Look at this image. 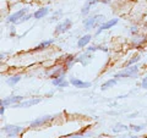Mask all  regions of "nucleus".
Listing matches in <instances>:
<instances>
[{
    "mask_svg": "<svg viewBox=\"0 0 147 138\" xmlns=\"http://www.w3.org/2000/svg\"><path fill=\"white\" fill-rule=\"evenodd\" d=\"M99 1H102L103 4H109V3H110V0H99Z\"/></svg>",
    "mask_w": 147,
    "mask_h": 138,
    "instance_id": "nucleus-26",
    "label": "nucleus"
},
{
    "mask_svg": "<svg viewBox=\"0 0 147 138\" xmlns=\"http://www.w3.org/2000/svg\"><path fill=\"white\" fill-rule=\"evenodd\" d=\"M4 110H5V107L1 105V109H0V114H1V115H4Z\"/></svg>",
    "mask_w": 147,
    "mask_h": 138,
    "instance_id": "nucleus-25",
    "label": "nucleus"
},
{
    "mask_svg": "<svg viewBox=\"0 0 147 138\" xmlns=\"http://www.w3.org/2000/svg\"><path fill=\"white\" fill-rule=\"evenodd\" d=\"M82 137H84V135H75V136L69 137V138H82Z\"/></svg>",
    "mask_w": 147,
    "mask_h": 138,
    "instance_id": "nucleus-24",
    "label": "nucleus"
},
{
    "mask_svg": "<svg viewBox=\"0 0 147 138\" xmlns=\"http://www.w3.org/2000/svg\"><path fill=\"white\" fill-rule=\"evenodd\" d=\"M118 22H119L118 18H114V20H110V21H108V22H105V23H102V25L99 26V29L97 31V34H99L102 31H105V29L112 28V27H113V26H115Z\"/></svg>",
    "mask_w": 147,
    "mask_h": 138,
    "instance_id": "nucleus-10",
    "label": "nucleus"
},
{
    "mask_svg": "<svg viewBox=\"0 0 147 138\" xmlns=\"http://www.w3.org/2000/svg\"><path fill=\"white\" fill-rule=\"evenodd\" d=\"M137 73H139V67L137 66H131V67H127L125 70H123L120 72H118L115 76V78H125V77H137Z\"/></svg>",
    "mask_w": 147,
    "mask_h": 138,
    "instance_id": "nucleus-1",
    "label": "nucleus"
},
{
    "mask_svg": "<svg viewBox=\"0 0 147 138\" xmlns=\"http://www.w3.org/2000/svg\"><path fill=\"white\" fill-rule=\"evenodd\" d=\"M141 86H142V88L147 89V77H145L144 80H142V83H141Z\"/></svg>",
    "mask_w": 147,
    "mask_h": 138,
    "instance_id": "nucleus-21",
    "label": "nucleus"
},
{
    "mask_svg": "<svg viewBox=\"0 0 147 138\" xmlns=\"http://www.w3.org/2000/svg\"><path fill=\"white\" fill-rule=\"evenodd\" d=\"M52 119H53L52 116H43V117L37 119V120H34V121L31 122V128H36V127L42 126V125H44V123H47L48 121H50Z\"/></svg>",
    "mask_w": 147,
    "mask_h": 138,
    "instance_id": "nucleus-9",
    "label": "nucleus"
},
{
    "mask_svg": "<svg viewBox=\"0 0 147 138\" xmlns=\"http://www.w3.org/2000/svg\"><path fill=\"white\" fill-rule=\"evenodd\" d=\"M31 17H33V15H26V16H24V17H22L20 21H18V23H21V22H24V21H27V20H30Z\"/></svg>",
    "mask_w": 147,
    "mask_h": 138,
    "instance_id": "nucleus-19",
    "label": "nucleus"
},
{
    "mask_svg": "<svg viewBox=\"0 0 147 138\" xmlns=\"http://www.w3.org/2000/svg\"><path fill=\"white\" fill-rule=\"evenodd\" d=\"M42 102V99L40 98H37V99H30V100H25V102H21V103H18V104H15V105H12L13 108H30L32 107V105H36V104H38Z\"/></svg>",
    "mask_w": 147,
    "mask_h": 138,
    "instance_id": "nucleus-6",
    "label": "nucleus"
},
{
    "mask_svg": "<svg viewBox=\"0 0 147 138\" xmlns=\"http://www.w3.org/2000/svg\"><path fill=\"white\" fill-rule=\"evenodd\" d=\"M120 138H127V137H120Z\"/></svg>",
    "mask_w": 147,
    "mask_h": 138,
    "instance_id": "nucleus-27",
    "label": "nucleus"
},
{
    "mask_svg": "<svg viewBox=\"0 0 147 138\" xmlns=\"http://www.w3.org/2000/svg\"><path fill=\"white\" fill-rule=\"evenodd\" d=\"M117 84V80H109V81H107L105 83H103L102 84V90H105V89H108V88H112L113 86H115Z\"/></svg>",
    "mask_w": 147,
    "mask_h": 138,
    "instance_id": "nucleus-15",
    "label": "nucleus"
},
{
    "mask_svg": "<svg viewBox=\"0 0 147 138\" xmlns=\"http://www.w3.org/2000/svg\"><path fill=\"white\" fill-rule=\"evenodd\" d=\"M125 130H127V127H126V126H124V125H120V123H119V125H117L115 127L113 128V131H114V132H119V131H125Z\"/></svg>",
    "mask_w": 147,
    "mask_h": 138,
    "instance_id": "nucleus-18",
    "label": "nucleus"
},
{
    "mask_svg": "<svg viewBox=\"0 0 147 138\" xmlns=\"http://www.w3.org/2000/svg\"><path fill=\"white\" fill-rule=\"evenodd\" d=\"M48 13H49V9H48V7H42V9L37 10V11L33 13V17L36 18V20H39V18L44 17L45 15H48Z\"/></svg>",
    "mask_w": 147,
    "mask_h": 138,
    "instance_id": "nucleus-11",
    "label": "nucleus"
},
{
    "mask_svg": "<svg viewBox=\"0 0 147 138\" xmlns=\"http://www.w3.org/2000/svg\"><path fill=\"white\" fill-rule=\"evenodd\" d=\"M3 131H5V133L7 135V137H16L18 133L22 132V127L20 126H10L7 125L3 128Z\"/></svg>",
    "mask_w": 147,
    "mask_h": 138,
    "instance_id": "nucleus-3",
    "label": "nucleus"
},
{
    "mask_svg": "<svg viewBox=\"0 0 147 138\" xmlns=\"http://www.w3.org/2000/svg\"><path fill=\"white\" fill-rule=\"evenodd\" d=\"M86 1H88V3L91 4V5H92V6H93V5H94V4H97V1H98V0H86Z\"/></svg>",
    "mask_w": 147,
    "mask_h": 138,
    "instance_id": "nucleus-23",
    "label": "nucleus"
},
{
    "mask_svg": "<svg viewBox=\"0 0 147 138\" xmlns=\"http://www.w3.org/2000/svg\"><path fill=\"white\" fill-rule=\"evenodd\" d=\"M91 38H92V37H91L90 34H86V36H84V37H81V38L79 39V42H77V47H79V48L86 47V45L91 42Z\"/></svg>",
    "mask_w": 147,
    "mask_h": 138,
    "instance_id": "nucleus-12",
    "label": "nucleus"
},
{
    "mask_svg": "<svg viewBox=\"0 0 147 138\" xmlns=\"http://www.w3.org/2000/svg\"><path fill=\"white\" fill-rule=\"evenodd\" d=\"M27 12V9H21V10L16 11L15 13H12V15H10L7 17V22H10V23H15V22H17L21 20L22 17H24V15Z\"/></svg>",
    "mask_w": 147,
    "mask_h": 138,
    "instance_id": "nucleus-4",
    "label": "nucleus"
},
{
    "mask_svg": "<svg viewBox=\"0 0 147 138\" xmlns=\"http://www.w3.org/2000/svg\"><path fill=\"white\" fill-rule=\"evenodd\" d=\"M91 7H92V5H91V4L88 3V1H86V4H85V6L84 7H82V15H84V16H86L87 15V13H88L90 12V10H91Z\"/></svg>",
    "mask_w": 147,
    "mask_h": 138,
    "instance_id": "nucleus-17",
    "label": "nucleus"
},
{
    "mask_svg": "<svg viewBox=\"0 0 147 138\" xmlns=\"http://www.w3.org/2000/svg\"><path fill=\"white\" fill-rule=\"evenodd\" d=\"M70 83L75 87V88H88L91 86L90 82H84V81L79 80V78H75V77L70 78Z\"/></svg>",
    "mask_w": 147,
    "mask_h": 138,
    "instance_id": "nucleus-8",
    "label": "nucleus"
},
{
    "mask_svg": "<svg viewBox=\"0 0 147 138\" xmlns=\"http://www.w3.org/2000/svg\"><path fill=\"white\" fill-rule=\"evenodd\" d=\"M22 96L20 95H16V96H11V98H7V99H4L1 100V105L4 107H9V105H15V104H18L22 102Z\"/></svg>",
    "mask_w": 147,
    "mask_h": 138,
    "instance_id": "nucleus-7",
    "label": "nucleus"
},
{
    "mask_svg": "<svg viewBox=\"0 0 147 138\" xmlns=\"http://www.w3.org/2000/svg\"><path fill=\"white\" fill-rule=\"evenodd\" d=\"M139 59H140V56H139V55H137V56H135L134 59H131V60H130V61H129V62H127V65H132V64H134V62H136V61H139Z\"/></svg>",
    "mask_w": 147,
    "mask_h": 138,
    "instance_id": "nucleus-20",
    "label": "nucleus"
},
{
    "mask_svg": "<svg viewBox=\"0 0 147 138\" xmlns=\"http://www.w3.org/2000/svg\"><path fill=\"white\" fill-rule=\"evenodd\" d=\"M103 20H104V16H102V15H97V16L90 17V18H87V20L84 21V26H85V28L87 31H90V29L93 28V27L97 26L99 21H103Z\"/></svg>",
    "mask_w": 147,
    "mask_h": 138,
    "instance_id": "nucleus-2",
    "label": "nucleus"
},
{
    "mask_svg": "<svg viewBox=\"0 0 147 138\" xmlns=\"http://www.w3.org/2000/svg\"><path fill=\"white\" fill-rule=\"evenodd\" d=\"M54 42V39H49V40H43V42H40L38 45H37V47L34 48V50H37V52H38V50H43V49H45V48H48L50 44H52Z\"/></svg>",
    "mask_w": 147,
    "mask_h": 138,
    "instance_id": "nucleus-14",
    "label": "nucleus"
},
{
    "mask_svg": "<svg viewBox=\"0 0 147 138\" xmlns=\"http://www.w3.org/2000/svg\"><path fill=\"white\" fill-rule=\"evenodd\" d=\"M52 82H53V84H54V86H59V87H66V86H67V82H65L64 75L59 76V77H55Z\"/></svg>",
    "mask_w": 147,
    "mask_h": 138,
    "instance_id": "nucleus-13",
    "label": "nucleus"
},
{
    "mask_svg": "<svg viewBox=\"0 0 147 138\" xmlns=\"http://www.w3.org/2000/svg\"><path fill=\"white\" fill-rule=\"evenodd\" d=\"M72 26V22L71 20H69V18H66V20H64L63 22H60L57 28H55V32L59 34V33H64V32H66L67 29H70V27Z\"/></svg>",
    "mask_w": 147,
    "mask_h": 138,
    "instance_id": "nucleus-5",
    "label": "nucleus"
},
{
    "mask_svg": "<svg viewBox=\"0 0 147 138\" xmlns=\"http://www.w3.org/2000/svg\"><path fill=\"white\" fill-rule=\"evenodd\" d=\"M142 126H131V130H134V131H136V132H139V131H141L142 130Z\"/></svg>",
    "mask_w": 147,
    "mask_h": 138,
    "instance_id": "nucleus-22",
    "label": "nucleus"
},
{
    "mask_svg": "<svg viewBox=\"0 0 147 138\" xmlns=\"http://www.w3.org/2000/svg\"><path fill=\"white\" fill-rule=\"evenodd\" d=\"M20 80H21V77H20V76H12V77H10V78L7 80V84L15 86L17 82H20Z\"/></svg>",
    "mask_w": 147,
    "mask_h": 138,
    "instance_id": "nucleus-16",
    "label": "nucleus"
}]
</instances>
